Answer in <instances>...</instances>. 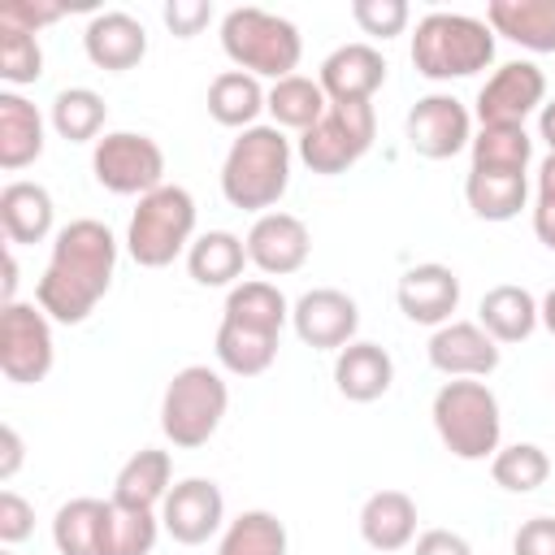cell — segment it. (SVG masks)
Instances as JSON below:
<instances>
[{"label": "cell", "mask_w": 555, "mask_h": 555, "mask_svg": "<svg viewBox=\"0 0 555 555\" xmlns=\"http://www.w3.org/2000/svg\"><path fill=\"white\" fill-rule=\"evenodd\" d=\"M486 26L529 52H555V0H490Z\"/></svg>", "instance_id": "cell-25"}, {"label": "cell", "mask_w": 555, "mask_h": 555, "mask_svg": "<svg viewBox=\"0 0 555 555\" xmlns=\"http://www.w3.org/2000/svg\"><path fill=\"white\" fill-rule=\"evenodd\" d=\"M247 260L264 273V278H286V273H299L312 256V234L308 225L295 217V212H264L251 221L247 230Z\"/></svg>", "instance_id": "cell-15"}, {"label": "cell", "mask_w": 555, "mask_h": 555, "mask_svg": "<svg viewBox=\"0 0 555 555\" xmlns=\"http://www.w3.org/2000/svg\"><path fill=\"white\" fill-rule=\"evenodd\" d=\"M395 299H399V312L416 325H447L451 312L460 308V278L451 264H438V260H425V264H412L403 269L399 286H395Z\"/></svg>", "instance_id": "cell-16"}, {"label": "cell", "mask_w": 555, "mask_h": 555, "mask_svg": "<svg viewBox=\"0 0 555 555\" xmlns=\"http://www.w3.org/2000/svg\"><path fill=\"white\" fill-rule=\"evenodd\" d=\"M0 555H13V551H0Z\"/></svg>", "instance_id": "cell-51"}, {"label": "cell", "mask_w": 555, "mask_h": 555, "mask_svg": "<svg viewBox=\"0 0 555 555\" xmlns=\"http://www.w3.org/2000/svg\"><path fill=\"white\" fill-rule=\"evenodd\" d=\"M104 117H108V104H104V95L91 91V87H65V91H56L52 113H48L52 130H56L65 143H91V139H100Z\"/></svg>", "instance_id": "cell-34"}, {"label": "cell", "mask_w": 555, "mask_h": 555, "mask_svg": "<svg viewBox=\"0 0 555 555\" xmlns=\"http://www.w3.org/2000/svg\"><path fill=\"white\" fill-rule=\"evenodd\" d=\"M434 429L442 447L455 460H490L503 438V412L486 382L477 377H451L434 395Z\"/></svg>", "instance_id": "cell-5"}, {"label": "cell", "mask_w": 555, "mask_h": 555, "mask_svg": "<svg viewBox=\"0 0 555 555\" xmlns=\"http://www.w3.org/2000/svg\"><path fill=\"white\" fill-rule=\"evenodd\" d=\"M538 317H542V325L555 334V286H551V291L538 299Z\"/></svg>", "instance_id": "cell-50"}, {"label": "cell", "mask_w": 555, "mask_h": 555, "mask_svg": "<svg viewBox=\"0 0 555 555\" xmlns=\"http://www.w3.org/2000/svg\"><path fill=\"white\" fill-rule=\"evenodd\" d=\"M473 165L468 169H499V173H529L533 139L525 126H477L473 143Z\"/></svg>", "instance_id": "cell-35"}, {"label": "cell", "mask_w": 555, "mask_h": 555, "mask_svg": "<svg viewBox=\"0 0 555 555\" xmlns=\"http://www.w3.org/2000/svg\"><path fill=\"white\" fill-rule=\"evenodd\" d=\"M538 299L516 286V282H499L481 295L477 304V325L494 338V343H525L538 330Z\"/></svg>", "instance_id": "cell-26"}, {"label": "cell", "mask_w": 555, "mask_h": 555, "mask_svg": "<svg viewBox=\"0 0 555 555\" xmlns=\"http://www.w3.org/2000/svg\"><path fill=\"white\" fill-rule=\"evenodd\" d=\"M360 538L373 551H403L416 538V503L403 490H373L360 507Z\"/></svg>", "instance_id": "cell-27"}, {"label": "cell", "mask_w": 555, "mask_h": 555, "mask_svg": "<svg viewBox=\"0 0 555 555\" xmlns=\"http://www.w3.org/2000/svg\"><path fill=\"white\" fill-rule=\"evenodd\" d=\"M0 447H4V455H0V481H13V473L22 468V434L13 425H0Z\"/></svg>", "instance_id": "cell-47"}, {"label": "cell", "mask_w": 555, "mask_h": 555, "mask_svg": "<svg viewBox=\"0 0 555 555\" xmlns=\"http://www.w3.org/2000/svg\"><path fill=\"white\" fill-rule=\"evenodd\" d=\"M30 529H35V507L17 490H0V542L17 546L30 538Z\"/></svg>", "instance_id": "cell-43"}, {"label": "cell", "mask_w": 555, "mask_h": 555, "mask_svg": "<svg viewBox=\"0 0 555 555\" xmlns=\"http://www.w3.org/2000/svg\"><path fill=\"white\" fill-rule=\"evenodd\" d=\"M494 61V30L473 13H425L412 30V65L429 82L473 78Z\"/></svg>", "instance_id": "cell-3"}, {"label": "cell", "mask_w": 555, "mask_h": 555, "mask_svg": "<svg viewBox=\"0 0 555 555\" xmlns=\"http://www.w3.org/2000/svg\"><path fill=\"white\" fill-rule=\"evenodd\" d=\"M351 17H356V26H360L364 35H373V39H395V35L408 30L412 9H408V0H351Z\"/></svg>", "instance_id": "cell-40"}, {"label": "cell", "mask_w": 555, "mask_h": 555, "mask_svg": "<svg viewBox=\"0 0 555 555\" xmlns=\"http://www.w3.org/2000/svg\"><path fill=\"white\" fill-rule=\"evenodd\" d=\"M39 156H43V113L17 91H0V169L17 173Z\"/></svg>", "instance_id": "cell-23"}, {"label": "cell", "mask_w": 555, "mask_h": 555, "mask_svg": "<svg viewBox=\"0 0 555 555\" xmlns=\"http://www.w3.org/2000/svg\"><path fill=\"white\" fill-rule=\"evenodd\" d=\"M160 17H165V26H169L178 39H191V35H199V30L212 22V4H208V0H169V4L160 9Z\"/></svg>", "instance_id": "cell-44"}, {"label": "cell", "mask_w": 555, "mask_h": 555, "mask_svg": "<svg viewBox=\"0 0 555 555\" xmlns=\"http://www.w3.org/2000/svg\"><path fill=\"white\" fill-rule=\"evenodd\" d=\"M91 173L113 195H152L165 186V152L152 134L139 130H108L91 147Z\"/></svg>", "instance_id": "cell-9"}, {"label": "cell", "mask_w": 555, "mask_h": 555, "mask_svg": "<svg viewBox=\"0 0 555 555\" xmlns=\"http://www.w3.org/2000/svg\"><path fill=\"white\" fill-rule=\"evenodd\" d=\"M264 108L273 113V126L282 130H312L321 117H325V108H330V95L321 91V82L317 78H304V74H291V78H282V82H273L269 87V100H264Z\"/></svg>", "instance_id": "cell-32"}, {"label": "cell", "mask_w": 555, "mask_h": 555, "mask_svg": "<svg viewBox=\"0 0 555 555\" xmlns=\"http://www.w3.org/2000/svg\"><path fill=\"white\" fill-rule=\"evenodd\" d=\"M52 221H56V204H52L48 186L17 178L0 191V230H4L9 247L43 243L52 234Z\"/></svg>", "instance_id": "cell-20"}, {"label": "cell", "mask_w": 555, "mask_h": 555, "mask_svg": "<svg viewBox=\"0 0 555 555\" xmlns=\"http://www.w3.org/2000/svg\"><path fill=\"white\" fill-rule=\"evenodd\" d=\"M538 139L555 152V100H546V104L538 108Z\"/></svg>", "instance_id": "cell-48"}, {"label": "cell", "mask_w": 555, "mask_h": 555, "mask_svg": "<svg viewBox=\"0 0 555 555\" xmlns=\"http://www.w3.org/2000/svg\"><path fill=\"white\" fill-rule=\"evenodd\" d=\"M108 520H113V503L104 499L82 494L61 503L52 516L56 555H108Z\"/></svg>", "instance_id": "cell-22"}, {"label": "cell", "mask_w": 555, "mask_h": 555, "mask_svg": "<svg viewBox=\"0 0 555 555\" xmlns=\"http://www.w3.org/2000/svg\"><path fill=\"white\" fill-rule=\"evenodd\" d=\"M0 299L4 304H17V260H13V251H4V286H0Z\"/></svg>", "instance_id": "cell-49"}, {"label": "cell", "mask_w": 555, "mask_h": 555, "mask_svg": "<svg viewBox=\"0 0 555 555\" xmlns=\"http://www.w3.org/2000/svg\"><path fill=\"white\" fill-rule=\"evenodd\" d=\"M533 234L542 247L555 251V152L538 165V195H533Z\"/></svg>", "instance_id": "cell-41"}, {"label": "cell", "mask_w": 555, "mask_h": 555, "mask_svg": "<svg viewBox=\"0 0 555 555\" xmlns=\"http://www.w3.org/2000/svg\"><path fill=\"white\" fill-rule=\"evenodd\" d=\"M0 78L9 87H30L43 78V48L30 30L0 26Z\"/></svg>", "instance_id": "cell-38"}, {"label": "cell", "mask_w": 555, "mask_h": 555, "mask_svg": "<svg viewBox=\"0 0 555 555\" xmlns=\"http://www.w3.org/2000/svg\"><path fill=\"white\" fill-rule=\"evenodd\" d=\"M243 264H251L247 243L230 230H208L186 247V273L199 286H238Z\"/></svg>", "instance_id": "cell-29"}, {"label": "cell", "mask_w": 555, "mask_h": 555, "mask_svg": "<svg viewBox=\"0 0 555 555\" xmlns=\"http://www.w3.org/2000/svg\"><path fill=\"white\" fill-rule=\"evenodd\" d=\"M195 243V199L186 186L165 182L143 195L126 225V251L139 269H165Z\"/></svg>", "instance_id": "cell-6"}, {"label": "cell", "mask_w": 555, "mask_h": 555, "mask_svg": "<svg viewBox=\"0 0 555 555\" xmlns=\"http://www.w3.org/2000/svg\"><path fill=\"white\" fill-rule=\"evenodd\" d=\"M429 364L442 377H490L499 369V343L477 321H447L429 334Z\"/></svg>", "instance_id": "cell-18"}, {"label": "cell", "mask_w": 555, "mask_h": 555, "mask_svg": "<svg viewBox=\"0 0 555 555\" xmlns=\"http://www.w3.org/2000/svg\"><path fill=\"white\" fill-rule=\"evenodd\" d=\"M490 477L507 494H533L551 477V455L538 442H512L490 455Z\"/></svg>", "instance_id": "cell-37"}, {"label": "cell", "mask_w": 555, "mask_h": 555, "mask_svg": "<svg viewBox=\"0 0 555 555\" xmlns=\"http://www.w3.org/2000/svg\"><path fill=\"white\" fill-rule=\"evenodd\" d=\"M264 100H269V91L260 87V78H251L243 69H225L208 82V117L230 130H251L256 117L264 113Z\"/></svg>", "instance_id": "cell-28"}, {"label": "cell", "mask_w": 555, "mask_h": 555, "mask_svg": "<svg viewBox=\"0 0 555 555\" xmlns=\"http://www.w3.org/2000/svg\"><path fill=\"white\" fill-rule=\"evenodd\" d=\"M113 273H117L113 230L95 217H78L56 230L48 269L35 282V304L61 325H82L95 312V304L108 295Z\"/></svg>", "instance_id": "cell-1"}, {"label": "cell", "mask_w": 555, "mask_h": 555, "mask_svg": "<svg viewBox=\"0 0 555 555\" xmlns=\"http://www.w3.org/2000/svg\"><path fill=\"white\" fill-rule=\"evenodd\" d=\"M291 160L295 147L278 126H251L238 130L221 160V195L230 208L243 212H273V204L291 186Z\"/></svg>", "instance_id": "cell-2"}, {"label": "cell", "mask_w": 555, "mask_h": 555, "mask_svg": "<svg viewBox=\"0 0 555 555\" xmlns=\"http://www.w3.org/2000/svg\"><path fill=\"white\" fill-rule=\"evenodd\" d=\"M546 104V74L533 61L499 65L477 91V126H525Z\"/></svg>", "instance_id": "cell-12"}, {"label": "cell", "mask_w": 555, "mask_h": 555, "mask_svg": "<svg viewBox=\"0 0 555 555\" xmlns=\"http://www.w3.org/2000/svg\"><path fill=\"white\" fill-rule=\"evenodd\" d=\"M464 199L481 221H512L529 199V173H499V169H468Z\"/></svg>", "instance_id": "cell-30"}, {"label": "cell", "mask_w": 555, "mask_h": 555, "mask_svg": "<svg viewBox=\"0 0 555 555\" xmlns=\"http://www.w3.org/2000/svg\"><path fill=\"white\" fill-rule=\"evenodd\" d=\"M317 82L330 104H369L386 82V56L373 43H343L321 61Z\"/></svg>", "instance_id": "cell-17"}, {"label": "cell", "mask_w": 555, "mask_h": 555, "mask_svg": "<svg viewBox=\"0 0 555 555\" xmlns=\"http://www.w3.org/2000/svg\"><path fill=\"white\" fill-rule=\"evenodd\" d=\"M377 139V113L373 104H330L325 117L299 134L295 143V156L321 173V178H334V173H347Z\"/></svg>", "instance_id": "cell-8"}, {"label": "cell", "mask_w": 555, "mask_h": 555, "mask_svg": "<svg viewBox=\"0 0 555 555\" xmlns=\"http://www.w3.org/2000/svg\"><path fill=\"white\" fill-rule=\"evenodd\" d=\"M416 555H473V546L451 529H425L416 538Z\"/></svg>", "instance_id": "cell-46"}, {"label": "cell", "mask_w": 555, "mask_h": 555, "mask_svg": "<svg viewBox=\"0 0 555 555\" xmlns=\"http://www.w3.org/2000/svg\"><path fill=\"white\" fill-rule=\"evenodd\" d=\"M212 351H217V364H221L225 373H234V377H260V373L278 360V334L221 321Z\"/></svg>", "instance_id": "cell-33"}, {"label": "cell", "mask_w": 555, "mask_h": 555, "mask_svg": "<svg viewBox=\"0 0 555 555\" xmlns=\"http://www.w3.org/2000/svg\"><path fill=\"white\" fill-rule=\"evenodd\" d=\"M52 317L39 304H0V373L17 386H35L52 373Z\"/></svg>", "instance_id": "cell-10"}, {"label": "cell", "mask_w": 555, "mask_h": 555, "mask_svg": "<svg viewBox=\"0 0 555 555\" xmlns=\"http://www.w3.org/2000/svg\"><path fill=\"white\" fill-rule=\"evenodd\" d=\"M217 555H286V525L273 512L251 507L225 525Z\"/></svg>", "instance_id": "cell-36"}, {"label": "cell", "mask_w": 555, "mask_h": 555, "mask_svg": "<svg viewBox=\"0 0 555 555\" xmlns=\"http://www.w3.org/2000/svg\"><path fill=\"white\" fill-rule=\"evenodd\" d=\"M82 52L95 69H108V74H126L134 69L143 56H147V30L139 17L121 13V9H108V13H95L82 30Z\"/></svg>", "instance_id": "cell-19"}, {"label": "cell", "mask_w": 555, "mask_h": 555, "mask_svg": "<svg viewBox=\"0 0 555 555\" xmlns=\"http://www.w3.org/2000/svg\"><path fill=\"white\" fill-rule=\"evenodd\" d=\"M108 503H113V499H108ZM156 533H160V516H156V512L113 503V520H108V555H152Z\"/></svg>", "instance_id": "cell-39"}, {"label": "cell", "mask_w": 555, "mask_h": 555, "mask_svg": "<svg viewBox=\"0 0 555 555\" xmlns=\"http://www.w3.org/2000/svg\"><path fill=\"white\" fill-rule=\"evenodd\" d=\"M221 525H225V499H221V486L217 481H208V477H182V481H173V490L160 503V529L173 542L199 546Z\"/></svg>", "instance_id": "cell-14"}, {"label": "cell", "mask_w": 555, "mask_h": 555, "mask_svg": "<svg viewBox=\"0 0 555 555\" xmlns=\"http://www.w3.org/2000/svg\"><path fill=\"white\" fill-rule=\"evenodd\" d=\"M408 147L425 160H451L455 152H464L473 143V113L464 100L455 95H421L412 108H408Z\"/></svg>", "instance_id": "cell-11"}, {"label": "cell", "mask_w": 555, "mask_h": 555, "mask_svg": "<svg viewBox=\"0 0 555 555\" xmlns=\"http://www.w3.org/2000/svg\"><path fill=\"white\" fill-rule=\"evenodd\" d=\"M512 555H555V516H529L512 538Z\"/></svg>", "instance_id": "cell-45"}, {"label": "cell", "mask_w": 555, "mask_h": 555, "mask_svg": "<svg viewBox=\"0 0 555 555\" xmlns=\"http://www.w3.org/2000/svg\"><path fill=\"white\" fill-rule=\"evenodd\" d=\"M390 382H395V360H390V351H386L382 343L356 338V343H347V347L338 351V360H334V386H338V395L351 399V403H373V399H382V395L390 390Z\"/></svg>", "instance_id": "cell-21"}, {"label": "cell", "mask_w": 555, "mask_h": 555, "mask_svg": "<svg viewBox=\"0 0 555 555\" xmlns=\"http://www.w3.org/2000/svg\"><path fill=\"white\" fill-rule=\"evenodd\" d=\"M291 325L304 347L312 351H343L356 343L360 330V304L338 286H312L291 304Z\"/></svg>", "instance_id": "cell-13"}, {"label": "cell", "mask_w": 555, "mask_h": 555, "mask_svg": "<svg viewBox=\"0 0 555 555\" xmlns=\"http://www.w3.org/2000/svg\"><path fill=\"white\" fill-rule=\"evenodd\" d=\"M225 408H230L225 377L208 364H186L169 377V386L160 395V434L173 447L195 451L221 429Z\"/></svg>", "instance_id": "cell-7"}, {"label": "cell", "mask_w": 555, "mask_h": 555, "mask_svg": "<svg viewBox=\"0 0 555 555\" xmlns=\"http://www.w3.org/2000/svg\"><path fill=\"white\" fill-rule=\"evenodd\" d=\"M221 52L234 61V69L251 74V78H291L299 69V56H304V39H299V26L278 17V13H264V9H230L221 17Z\"/></svg>", "instance_id": "cell-4"}, {"label": "cell", "mask_w": 555, "mask_h": 555, "mask_svg": "<svg viewBox=\"0 0 555 555\" xmlns=\"http://www.w3.org/2000/svg\"><path fill=\"white\" fill-rule=\"evenodd\" d=\"M169 490H173V460H169V451H160V447H143V451H134V455L117 468L113 503L156 512V507L165 503Z\"/></svg>", "instance_id": "cell-24"}, {"label": "cell", "mask_w": 555, "mask_h": 555, "mask_svg": "<svg viewBox=\"0 0 555 555\" xmlns=\"http://www.w3.org/2000/svg\"><path fill=\"white\" fill-rule=\"evenodd\" d=\"M221 321H234V325H247V330H264V334H282V325L291 321V304L278 291V282L251 278V282L230 286Z\"/></svg>", "instance_id": "cell-31"}, {"label": "cell", "mask_w": 555, "mask_h": 555, "mask_svg": "<svg viewBox=\"0 0 555 555\" xmlns=\"http://www.w3.org/2000/svg\"><path fill=\"white\" fill-rule=\"evenodd\" d=\"M56 17H65V4H52V0H4L0 4V26H17V30H39V26H48V22H56Z\"/></svg>", "instance_id": "cell-42"}]
</instances>
